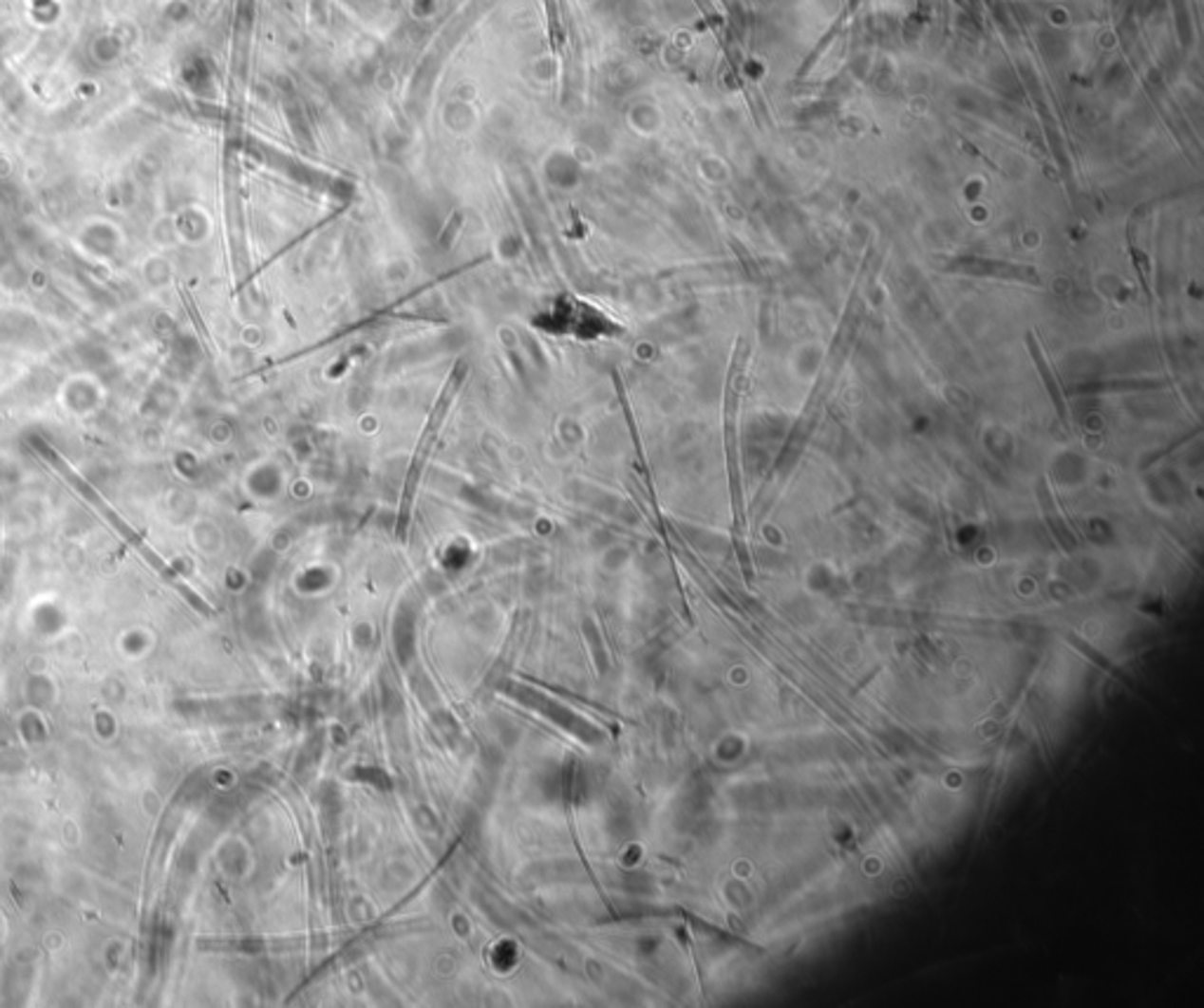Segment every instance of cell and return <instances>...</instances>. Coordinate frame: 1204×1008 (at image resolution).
Returning a JSON list of instances; mask_svg holds the SVG:
<instances>
[{
  "instance_id": "obj_2",
  "label": "cell",
  "mask_w": 1204,
  "mask_h": 1008,
  "mask_svg": "<svg viewBox=\"0 0 1204 1008\" xmlns=\"http://www.w3.org/2000/svg\"><path fill=\"white\" fill-rule=\"evenodd\" d=\"M1025 344H1028V350H1030V358H1033V363H1035V367H1038V372H1040V377H1043V382H1044V388H1047V393H1049V398H1052V402H1054V407H1056V414H1059V417H1061V421H1063V423H1068V412H1065V400H1063V390H1061V385H1059V379H1056V377H1054V372H1052V367H1049V364H1047V360H1044V355H1043V348H1040V344H1038V339H1035V334H1033V332H1028V334H1025Z\"/></svg>"
},
{
  "instance_id": "obj_1",
  "label": "cell",
  "mask_w": 1204,
  "mask_h": 1008,
  "mask_svg": "<svg viewBox=\"0 0 1204 1008\" xmlns=\"http://www.w3.org/2000/svg\"><path fill=\"white\" fill-rule=\"evenodd\" d=\"M950 271H962L969 275H986V278H1005V280H1024V283H1040L1038 273L1033 269L1011 264H995V261H957L950 266Z\"/></svg>"
}]
</instances>
